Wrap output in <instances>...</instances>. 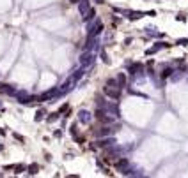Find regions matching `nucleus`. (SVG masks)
<instances>
[{"instance_id": "obj_1", "label": "nucleus", "mask_w": 188, "mask_h": 178, "mask_svg": "<svg viewBox=\"0 0 188 178\" xmlns=\"http://www.w3.org/2000/svg\"><path fill=\"white\" fill-rule=\"evenodd\" d=\"M105 94L110 99H119V95H121V86L119 85H105Z\"/></svg>"}, {"instance_id": "obj_2", "label": "nucleus", "mask_w": 188, "mask_h": 178, "mask_svg": "<svg viewBox=\"0 0 188 178\" xmlns=\"http://www.w3.org/2000/svg\"><path fill=\"white\" fill-rule=\"evenodd\" d=\"M94 116L100 120V122H103V124H112V118L108 116V113H106L103 108H98L96 111H94Z\"/></svg>"}, {"instance_id": "obj_3", "label": "nucleus", "mask_w": 188, "mask_h": 178, "mask_svg": "<svg viewBox=\"0 0 188 178\" xmlns=\"http://www.w3.org/2000/svg\"><path fill=\"white\" fill-rule=\"evenodd\" d=\"M116 167L121 173L128 175V173H130V161H128V159H117V161H116Z\"/></svg>"}, {"instance_id": "obj_4", "label": "nucleus", "mask_w": 188, "mask_h": 178, "mask_svg": "<svg viewBox=\"0 0 188 178\" xmlns=\"http://www.w3.org/2000/svg\"><path fill=\"white\" fill-rule=\"evenodd\" d=\"M114 129H108V127H100V129H92V134L94 136H108L112 134Z\"/></svg>"}, {"instance_id": "obj_5", "label": "nucleus", "mask_w": 188, "mask_h": 178, "mask_svg": "<svg viewBox=\"0 0 188 178\" xmlns=\"http://www.w3.org/2000/svg\"><path fill=\"white\" fill-rule=\"evenodd\" d=\"M78 118H80V122H82V124H91V113H89V111H85V109H82V111L78 113Z\"/></svg>"}, {"instance_id": "obj_6", "label": "nucleus", "mask_w": 188, "mask_h": 178, "mask_svg": "<svg viewBox=\"0 0 188 178\" xmlns=\"http://www.w3.org/2000/svg\"><path fill=\"white\" fill-rule=\"evenodd\" d=\"M0 92H2V94H7V95H14V94H16V90H14L11 85H0Z\"/></svg>"}, {"instance_id": "obj_7", "label": "nucleus", "mask_w": 188, "mask_h": 178, "mask_svg": "<svg viewBox=\"0 0 188 178\" xmlns=\"http://www.w3.org/2000/svg\"><path fill=\"white\" fill-rule=\"evenodd\" d=\"M128 71H130V74H137V72L142 71V65L140 64H130L128 65Z\"/></svg>"}, {"instance_id": "obj_8", "label": "nucleus", "mask_w": 188, "mask_h": 178, "mask_svg": "<svg viewBox=\"0 0 188 178\" xmlns=\"http://www.w3.org/2000/svg\"><path fill=\"white\" fill-rule=\"evenodd\" d=\"M91 62H92V57H91L89 53H85V55L82 57V65H83V67H87V65L91 64Z\"/></svg>"}, {"instance_id": "obj_9", "label": "nucleus", "mask_w": 188, "mask_h": 178, "mask_svg": "<svg viewBox=\"0 0 188 178\" xmlns=\"http://www.w3.org/2000/svg\"><path fill=\"white\" fill-rule=\"evenodd\" d=\"M117 81H119V86L122 88V86L126 85V76L122 74V72H119V74H117Z\"/></svg>"}, {"instance_id": "obj_10", "label": "nucleus", "mask_w": 188, "mask_h": 178, "mask_svg": "<svg viewBox=\"0 0 188 178\" xmlns=\"http://www.w3.org/2000/svg\"><path fill=\"white\" fill-rule=\"evenodd\" d=\"M94 16H96V11H94V9H89V11L85 12V16H83V20H85V21H89V20H92Z\"/></svg>"}, {"instance_id": "obj_11", "label": "nucleus", "mask_w": 188, "mask_h": 178, "mask_svg": "<svg viewBox=\"0 0 188 178\" xmlns=\"http://www.w3.org/2000/svg\"><path fill=\"white\" fill-rule=\"evenodd\" d=\"M37 171H39V166H37V164H30V166H28V173H30V175H36Z\"/></svg>"}, {"instance_id": "obj_12", "label": "nucleus", "mask_w": 188, "mask_h": 178, "mask_svg": "<svg viewBox=\"0 0 188 178\" xmlns=\"http://www.w3.org/2000/svg\"><path fill=\"white\" fill-rule=\"evenodd\" d=\"M171 74H172V69H171V67H167V69H163V72H161V78L165 80V78H169Z\"/></svg>"}, {"instance_id": "obj_13", "label": "nucleus", "mask_w": 188, "mask_h": 178, "mask_svg": "<svg viewBox=\"0 0 188 178\" xmlns=\"http://www.w3.org/2000/svg\"><path fill=\"white\" fill-rule=\"evenodd\" d=\"M138 18H142V12H130V20H138Z\"/></svg>"}, {"instance_id": "obj_14", "label": "nucleus", "mask_w": 188, "mask_h": 178, "mask_svg": "<svg viewBox=\"0 0 188 178\" xmlns=\"http://www.w3.org/2000/svg\"><path fill=\"white\" fill-rule=\"evenodd\" d=\"M57 118H59V113H52V115H48V116H46V120H48V122H55Z\"/></svg>"}, {"instance_id": "obj_15", "label": "nucleus", "mask_w": 188, "mask_h": 178, "mask_svg": "<svg viewBox=\"0 0 188 178\" xmlns=\"http://www.w3.org/2000/svg\"><path fill=\"white\" fill-rule=\"evenodd\" d=\"M114 141L112 139H103V141H98V146H106V145H112Z\"/></svg>"}, {"instance_id": "obj_16", "label": "nucleus", "mask_w": 188, "mask_h": 178, "mask_svg": "<svg viewBox=\"0 0 188 178\" xmlns=\"http://www.w3.org/2000/svg\"><path fill=\"white\" fill-rule=\"evenodd\" d=\"M177 44H179V46H186L188 39H177Z\"/></svg>"}, {"instance_id": "obj_17", "label": "nucleus", "mask_w": 188, "mask_h": 178, "mask_svg": "<svg viewBox=\"0 0 188 178\" xmlns=\"http://www.w3.org/2000/svg\"><path fill=\"white\" fill-rule=\"evenodd\" d=\"M43 111H37V113H36V122H39V120H43Z\"/></svg>"}, {"instance_id": "obj_18", "label": "nucleus", "mask_w": 188, "mask_h": 178, "mask_svg": "<svg viewBox=\"0 0 188 178\" xmlns=\"http://www.w3.org/2000/svg\"><path fill=\"white\" fill-rule=\"evenodd\" d=\"M12 136H14V138H16V139H18V141H22V143H25V138H23V136H20V134H16V132H14V134H12Z\"/></svg>"}, {"instance_id": "obj_19", "label": "nucleus", "mask_w": 188, "mask_h": 178, "mask_svg": "<svg viewBox=\"0 0 188 178\" xmlns=\"http://www.w3.org/2000/svg\"><path fill=\"white\" fill-rule=\"evenodd\" d=\"M177 21H186V16L185 14H177Z\"/></svg>"}, {"instance_id": "obj_20", "label": "nucleus", "mask_w": 188, "mask_h": 178, "mask_svg": "<svg viewBox=\"0 0 188 178\" xmlns=\"http://www.w3.org/2000/svg\"><path fill=\"white\" fill-rule=\"evenodd\" d=\"M96 4H103V0H96Z\"/></svg>"}, {"instance_id": "obj_21", "label": "nucleus", "mask_w": 188, "mask_h": 178, "mask_svg": "<svg viewBox=\"0 0 188 178\" xmlns=\"http://www.w3.org/2000/svg\"><path fill=\"white\" fill-rule=\"evenodd\" d=\"M2 150H4V146H2V145H0V152H2Z\"/></svg>"}, {"instance_id": "obj_22", "label": "nucleus", "mask_w": 188, "mask_h": 178, "mask_svg": "<svg viewBox=\"0 0 188 178\" xmlns=\"http://www.w3.org/2000/svg\"><path fill=\"white\" fill-rule=\"evenodd\" d=\"M0 108H2V104H0Z\"/></svg>"}]
</instances>
